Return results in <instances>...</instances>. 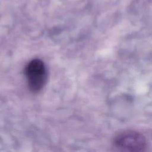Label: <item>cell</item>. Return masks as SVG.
<instances>
[{"label": "cell", "mask_w": 152, "mask_h": 152, "mask_svg": "<svg viewBox=\"0 0 152 152\" xmlns=\"http://www.w3.org/2000/svg\"><path fill=\"white\" fill-rule=\"evenodd\" d=\"M29 90L33 93L39 92L44 87L47 77L45 65L42 61L34 59L30 61L25 69Z\"/></svg>", "instance_id": "2"}, {"label": "cell", "mask_w": 152, "mask_h": 152, "mask_svg": "<svg viewBox=\"0 0 152 152\" xmlns=\"http://www.w3.org/2000/svg\"><path fill=\"white\" fill-rule=\"evenodd\" d=\"M113 146L121 151L140 152L145 151L147 144L145 137L134 130H125L116 135L113 139Z\"/></svg>", "instance_id": "1"}]
</instances>
